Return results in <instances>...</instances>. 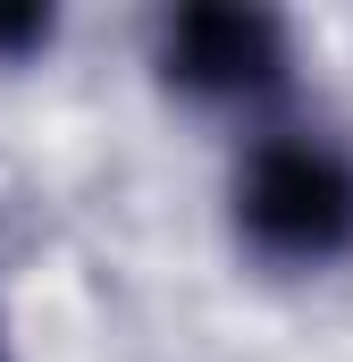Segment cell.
I'll return each mask as SVG.
<instances>
[{"label":"cell","instance_id":"1","mask_svg":"<svg viewBox=\"0 0 353 362\" xmlns=\"http://www.w3.org/2000/svg\"><path fill=\"white\" fill-rule=\"evenodd\" d=\"M236 236L277 270H328L353 253V152L328 135H269L236 169Z\"/></svg>","mask_w":353,"mask_h":362},{"label":"cell","instance_id":"2","mask_svg":"<svg viewBox=\"0 0 353 362\" xmlns=\"http://www.w3.org/2000/svg\"><path fill=\"white\" fill-rule=\"evenodd\" d=\"M152 59H160L169 93L210 101V110H244L286 85V25L244 0H193V8L160 17Z\"/></svg>","mask_w":353,"mask_h":362},{"label":"cell","instance_id":"3","mask_svg":"<svg viewBox=\"0 0 353 362\" xmlns=\"http://www.w3.org/2000/svg\"><path fill=\"white\" fill-rule=\"evenodd\" d=\"M51 42V8L42 0H0V59H34Z\"/></svg>","mask_w":353,"mask_h":362},{"label":"cell","instance_id":"4","mask_svg":"<svg viewBox=\"0 0 353 362\" xmlns=\"http://www.w3.org/2000/svg\"><path fill=\"white\" fill-rule=\"evenodd\" d=\"M0 362H8V337H0Z\"/></svg>","mask_w":353,"mask_h":362}]
</instances>
